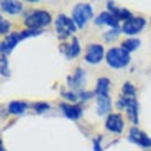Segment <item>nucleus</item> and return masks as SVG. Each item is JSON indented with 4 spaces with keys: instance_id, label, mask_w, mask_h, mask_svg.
I'll list each match as a JSON object with an SVG mask.
<instances>
[{
    "instance_id": "obj_9",
    "label": "nucleus",
    "mask_w": 151,
    "mask_h": 151,
    "mask_svg": "<svg viewBox=\"0 0 151 151\" xmlns=\"http://www.w3.org/2000/svg\"><path fill=\"white\" fill-rule=\"evenodd\" d=\"M127 140L141 150H151V136L146 132H143L140 127H130L127 132Z\"/></svg>"
},
{
    "instance_id": "obj_8",
    "label": "nucleus",
    "mask_w": 151,
    "mask_h": 151,
    "mask_svg": "<svg viewBox=\"0 0 151 151\" xmlns=\"http://www.w3.org/2000/svg\"><path fill=\"white\" fill-rule=\"evenodd\" d=\"M87 82V71L82 66H76L71 74L66 76V87L74 92H81L86 89Z\"/></svg>"
},
{
    "instance_id": "obj_3",
    "label": "nucleus",
    "mask_w": 151,
    "mask_h": 151,
    "mask_svg": "<svg viewBox=\"0 0 151 151\" xmlns=\"http://www.w3.org/2000/svg\"><path fill=\"white\" fill-rule=\"evenodd\" d=\"M71 18L74 20L77 30H84L95 18V10L89 2H77L71 10Z\"/></svg>"
},
{
    "instance_id": "obj_2",
    "label": "nucleus",
    "mask_w": 151,
    "mask_h": 151,
    "mask_svg": "<svg viewBox=\"0 0 151 151\" xmlns=\"http://www.w3.org/2000/svg\"><path fill=\"white\" fill-rule=\"evenodd\" d=\"M54 31H56V36L59 40V43H63V41H69L71 38H74L79 30L76 27L74 20L71 18V15L58 13V17L54 18Z\"/></svg>"
},
{
    "instance_id": "obj_20",
    "label": "nucleus",
    "mask_w": 151,
    "mask_h": 151,
    "mask_svg": "<svg viewBox=\"0 0 151 151\" xmlns=\"http://www.w3.org/2000/svg\"><path fill=\"white\" fill-rule=\"evenodd\" d=\"M120 48H123L127 53H135V51H138L140 49V46H141V40L140 38H123L120 41Z\"/></svg>"
},
{
    "instance_id": "obj_12",
    "label": "nucleus",
    "mask_w": 151,
    "mask_h": 151,
    "mask_svg": "<svg viewBox=\"0 0 151 151\" xmlns=\"http://www.w3.org/2000/svg\"><path fill=\"white\" fill-rule=\"evenodd\" d=\"M58 109H59V112L63 113V117L68 118V120H71V122L82 120L84 112H86V109H84L82 104H66V102H63V100L58 104Z\"/></svg>"
},
{
    "instance_id": "obj_14",
    "label": "nucleus",
    "mask_w": 151,
    "mask_h": 151,
    "mask_svg": "<svg viewBox=\"0 0 151 151\" xmlns=\"http://www.w3.org/2000/svg\"><path fill=\"white\" fill-rule=\"evenodd\" d=\"M0 10L5 15H12V17H18L25 13V4L23 2H18V0H2L0 2Z\"/></svg>"
},
{
    "instance_id": "obj_11",
    "label": "nucleus",
    "mask_w": 151,
    "mask_h": 151,
    "mask_svg": "<svg viewBox=\"0 0 151 151\" xmlns=\"http://www.w3.org/2000/svg\"><path fill=\"white\" fill-rule=\"evenodd\" d=\"M23 40H27V38H25V35H23L22 30L12 31L8 36L2 38V41H0V56H10V53L23 41Z\"/></svg>"
},
{
    "instance_id": "obj_10",
    "label": "nucleus",
    "mask_w": 151,
    "mask_h": 151,
    "mask_svg": "<svg viewBox=\"0 0 151 151\" xmlns=\"http://www.w3.org/2000/svg\"><path fill=\"white\" fill-rule=\"evenodd\" d=\"M58 49H59V53L63 54V56H64L68 61H74V59H77V58H79L81 54H82V46H81V40H79L77 36L71 38L69 41H63V43H59Z\"/></svg>"
},
{
    "instance_id": "obj_27",
    "label": "nucleus",
    "mask_w": 151,
    "mask_h": 151,
    "mask_svg": "<svg viewBox=\"0 0 151 151\" xmlns=\"http://www.w3.org/2000/svg\"><path fill=\"white\" fill-rule=\"evenodd\" d=\"M77 95H79V104H87V102H91V100H94L95 99V94L94 91H89V89H84V91L77 92Z\"/></svg>"
},
{
    "instance_id": "obj_19",
    "label": "nucleus",
    "mask_w": 151,
    "mask_h": 151,
    "mask_svg": "<svg viewBox=\"0 0 151 151\" xmlns=\"http://www.w3.org/2000/svg\"><path fill=\"white\" fill-rule=\"evenodd\" d=\"M125 118L130 123V127H138L140 125V102H138V99H135L132 102V105L127 109Z\"/></svg>"
},
{
    "instance_id": "obj_23",
    "label": "nucleus",
    "mask_w": 151,
    "mask_h": 151,
    "mask_svg": "<svg viewBox=\"0 0 151 151\" xmlns=\"http://www.w3.org/2000/svg\"><path fill=\"white\" fill-rule=\"evenodd\" d=\"M122 36V28H112V30H107L102 33V40L107 45H112V43L118 41Z\"/></svg>"
},
{
    "instance_id": "obj_7",
    "label": "nucleus",
    "mask_w": 151,
    "mask_h": 151,
    "mask_svg": "<svg viewBox=\"0 0 151 151\" xmlns=\"http://www.w3.org/2000/svg\"><path fill=\"white\" fill-rule=\"evenodd\" d=\"M104 128H105V132L112 133V135L120 136L127 130V118L120 112H112L104 120Z\"/></svg>"
},
{
    "instance_id": "obj_1",
    "label": "nucleus",
    "mask_w": 151,
    "mask_h": 151,
    "mask_svg": "<svg viewBox=\"0 0 151 151\" xmlns=\"http://www.w3.org/2000/svg\"><path fill=\"white\" fill-rule=\"evenodd\" d=\"M23 28L30 30H43L48 28L49 25H54V18L45 8H28L22 17Z\"/></svg>"
},
{
    "instance_id": "obj_22",
    "label": "nucleus",
    "mask_w": 151,
    "mask_h": 151,
    "mask_svg": "<svg viewBox=\"0 0 151 151\" xmlns=\"http://www.w3.org/2000/svg\"><path fill=\"white\" fill-rule=\"evenodd\" d=\"M53 105L46 100H36V102H31V112L36 113V115H45V113L51 112Z\"/></svg>"
},
{
    "instance_id": "obj_21",
    "label": "nucleus",
    "mask_w": 151,
    "mask_h": 151,
    "mask_svg": "<svg viewBox=\"0 0 151 151\" xmlns=\"http://www.w3.org/2000/svg\"><path fill=\"white\" fill-rule=\"evenodd\" d=\"M120 95L123 97H130V99H138V87L132 82V81H125L120 87Z\"/></svg>"
},
{
    "instance_id": "obj_13",
    "label": "nucleus",
    "mask_w": 151,
    "mask_h": 151,
    "mask_svg": "<svg viewBox=\"0 0 151 151\" xmlns=\"http://www.w3.org/2000/svg\"><path fill=\"white\" fill-rule=\"evenodd\" d=\"M94 25L95 27H107V30H112V28H122V22L115 15H112L110 12H107V10L99 12L97 15H95Z\"/></svg>"
},
{
    "instance_id": "obj_28",
    "label": "nucleus",
    "mask_w": 151,
    "mask_h": 151,
    "mask_svg": "<svg viewBox=\"0 0 151 151\" xmlns=\"http://www.w3.org/2000/svg\"><path fill=\"white\" fill-rule=\"evenodd\" d=\"M104 135H95L92 138V151H104Z\"/></svg>"
},
{
    "instance_id": "obj_18",
    "label": "nucleus",
    "mask_w": 151,
    "mask_h": 151,
    "mask_svg": "<svg viewBox=\"0 0 151 151\" xmlns=\"http://www.w3.org/2000/svg\"><path fill=\"white\" fill-rule=\"evenodd\" d=\"M92 91H94L95 97H100V95H110V91H112V81H110V77H107V76H100V77H97V81H95Z\"/></svg>"
},
{
    "instance_id": "obj_26",
    "label": "nucleus",
    "mask_w": 151,
    "mask_h": 151,
    "mask_svg": "<svg viewBox=\"0 0 151 151\" xmlns=\"http://www.w3.org/2000/svg\"><path fill=\"white\" fill-rule=\"evenodd\" d=\"M12 22L8 18H5V17H2L0 18V35H2V38L8 36V35L12 33Z\"/></svg>"
},
{
    "instance_id": "obj_16",
    "label": "nucleus",
    "mask_w": 151,
    "mask_h": 151,
    "mask_svg": "<svg viewBox=\"0 0 151 151\" xmlns=\"http://www.w3.org/2000/svg\"><path fill=\"white\" fill-rule=\"evenodd\" d=\"M105 10L110 12L112 15H115L122 23L127 22V20H130L133 15H135L132 10H128L127 7H122V5H118L117 2H112V0H107L105 2Z\"/></svg>"
},
{
    "instance_id": "obj_24",
    "label": "nucleus",
    "mask_w": 151,
    "mask_h": 151,
    "mask_svg": "<svg viewBox=\"0 0 151 151\" xmlns=\"http://www.w3.org/2000/svg\"><path fill=\"white\" fill-rule=\"evenodd\" d=\"M59 95L63 99V102H66V104H79V95H77V92L71 91L68 87L66 89H61Z\"/></svg>"
},
{
    "instance_id": "obj_4",
    "label": "nucleus",
    "mask_w": 151,
    "mask_h": 151,
    "mask_svg": "<svg viewBox=\"0 0 151 151\" xmlns=\"http://www.w3.org/2000/svg\"><path fill=\"white\" fill-rule=\"evenodd\" d=\"M105 63L110 69H115V71L127 69L132 64V54L127 53L120 46H110L105 54Z\"/></svg>"
},
{
    "instance_id": "obj_17",
    "label": "nucleus",
    "mask_w": 151,
    "mask_h": 151,
    "mask_svg": "<svg viewBox=\"0 0 151 151\" xmlns=\"http://www.w3.org/2000/svg\"><path fill=\"white\" fill-rule=\"evenodd\" d=\"M7 109L10 117H23L31 109V104H28L27 100H10L7 104Z\"/></svg>"
},
{
    "instance_id": "obj_30",
    "label": "nucleus",
    "mask_w": 151,
    "mask_h": 151,
    "mask_svg": "<svg viewBox=\"0 0 151 151\" xmlns=\"http://www.w3.org/2000/svg\"><path fill=\"white\" fill-rule=\"evenodd\" d=\"M0 151H7V150H5V146H4V143H2V141H0Z\"/></svg>"
},
{
    "instance_id": "obj_15",
    "label": "nucleus",
    "mask_w": 151,
    "mask_h": 151,
    "mask_svg": "<svg viewBox=\"0 0 151 151\" xmlns=\"http://www.w3.org/2000/svg\"><path fill=\"white\" fill-rule=\"evenodd\" d=\"M115 107V102L110 95H100V97H95V113L97 117H104L112 113V109Z\"/></svg>"
},
{
    "instance_id": "obj_25",
    "label": "nucleus",
    "mask_w": 151,
    "mask_h": 151,
    "mask_svg": "<svg viewBox=\"0 0 151 151\" xmlns=\"http://www.w3.org/2000/svg\"><path fill=\"white\" fill-rule=\"evenodd\" d=\"M0 76L5 81L10 79L12 71H10V59H8V56H0Z\"/></svg>"
},
{
    "instance_id": "obj_6",
    "label": "nucleus",
    "mask_w": 151,
    "mask_h": 151,
    "mask_svg": "<svg viewBox=\"0 0 151 151\" xmlns=\"http://www.w3.org/2000/svg\"><path fill=\"white\" fill-rule=\"evenodd\" d=\"M148 20L141 15H133L130 20L122 23V35L125 38H138V35L146 28Z\"/></svg>"
},
{
    "instance_id": "obj_29",
    "label": "nucleus",
    "mask_w": 151,
    "mask_h": 151,
    "mask_svg": "<svg viewBox=\"0 0 151 151\" xmlns=\"http://www.w3.org/2000/svg\"><path fill=\"white\" fill-rule=\"evenodd\" d=\"M8 117H10V113H8V109H7V107H5V105H4V107H2V120L5 122V120H7Z\"/></svg>"
},
{
    "instance_id": "obj_5",
    "label": "nucleus",
    "mask_w": 151,
    "mask_h": 151,
    "mask_svg": "<svg viewBox=\"0 0 151 151\" xmlns=\"http://www.w3.org/2000/svg\"><path fill=\"white\" fill-rule=\"evenodd\" d=\"M105 54H107V49L104 48L102 43H87L86 48H84V63L91 66L95 64H100L102 61H105Z\"/></svg>"
}]
</instances>
